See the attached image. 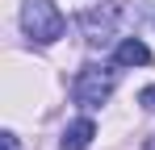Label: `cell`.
I'll return each mask as SVG.
<instances>
[{
  "mask_svg": "<svg viewBox=\"0 0 155 150\" xmlns=\"http://www.w3.org/2000/svg\"><path fill=\"white\" fill-rule=\"evenodd\" d=\"M113 88H117V63H113V67L88 63V67H80V75L71 79V100H76L80 108H101L105 100L113 96Z\"/></svg>",
  "mask_w": 155,
  "mask_h": 150,
  "instance_id": "cell-1",
  "label": "cell"
},
{
  "mask_svg": "<svg viewBox=\"0 0 155 150\" xmlns=\"http://www.w3.org/2000/svg\"><path fill=\"white\" fill-rule=\"evenodd\" d=\"M21 29H25L29 42L51 46V42H59V38H63L67 21H63V13L54 8L51 0H25V8H21Z\"/></svg>",
  "mask_w": 155,
  "mask_h": 150,
  "instance_id": "cell-2",
  "label": "cell"
},
{
  "mask_svg": "<svg viewBox=\"0 0 155 150\" xmlns=\"http://www.w3.org/2000/svg\"><path fill=\"white\" fill-rule=\"evenodd\" d=\"M113 21H117V13H113V8H88V13L80 17V25H84V38H88L92 46L109 42V33H113Z\"/></svg>",
  "mask_w": 155,
  "mask_h": 150,
  "instance_id": "cell-3",
  "label": "cell"
},
{
  "mask_svg": "<svg viewBox=\"0 0 155 150\" xmlns=\"http://www.w3.org/2000/svg\"><path fill=\"white\" fill-rule=\"evenodd\" d=\"M113 63L117 67H147L151 63V50H147V42H138V38H122L117 50H113Z\"/></svg>",
  "mask_w": 155,
  "mask_h": 150,
  "instance_id": "cell-4",
  "label": "cell"
},
{
  "mask_svg": "<svg viewBox=\"0 0 155 150\" xmlns=\"http://www.w3.org/2000/svg\"><path fill=\"white\" fill-rule=\"evenodd\" d=\"M92 138H97V125H92V117H80V121H71L67 129H63V150H84Z\"/></svg>",
  "mask_w": 155,
  "mask_h": 150,
  "instance_id": "cell-5",
  "label": "cell"
},
{
  "mask_svg": "<svg viewBox=\"0 0 155 150\" xmlns=\"http://www.w3.org/2000/svg\"><path fill=\"white\" fill-rule=\"evenodd\" d=\"M138 104H143L147 113H155V83H147V88L138 92Z\"/></svg>",
  "mask_w": 155,
  "mask_h": 150,
  "instance_id": "cell-6",
  "label": "cell"
},
{
  "mask_svg": "<svg viewBox=\"0 0 155 150\" xmlns=\"http://www.w3.org/2000/svg\"><path fill=\"white\" fill-rule=\"evenodd\" d=\"M0 146H4V150H17V133H0Z\"/></svg>",
  "mask_w": 155,
  "mask_h": 150,
  "instance_id": "cell-7",
  "label": "cell"
}]
</instances>
